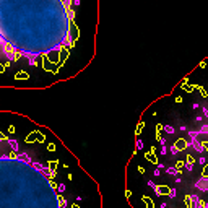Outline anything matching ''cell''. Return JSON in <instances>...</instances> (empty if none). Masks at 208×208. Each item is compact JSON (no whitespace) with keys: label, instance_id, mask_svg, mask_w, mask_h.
Segmentation results:
<instances>
[{"label":"cell","instance_id":"cell-1","mask_svg":"<svg viewBox=\"0 0 208 208\" xmlns=\"http://www.w3.org/2000/svg\"><path fill=\"white\" fill-rule=\"evenodd\" d=\"M80 0H0V73L20 68L18 78H28L26 68L57 73L80 31L67 10Z\"/></svg>","mask_w":208,"mask_h":208},{"label":"cell","instance_id":"cell-2","mask_svg":"<svg viewBox=\"0 0 208 208\" xmlns=\"http://www.w3.org/2000/svg\"><path fill=\"white\" fill-rule=\"evenodd\" d=\"M55 166L0 132V208H80Z\"/></svg>","mask_w":208,"mask_h":208}]
</instances>
